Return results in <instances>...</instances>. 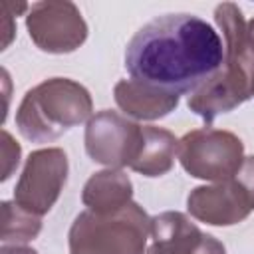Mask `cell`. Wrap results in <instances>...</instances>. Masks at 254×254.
<instances>
[{
    "mask_svg": "<svg viewBox=\"0 0 254 254\" xmlns=\"http://www.w3.org/2000/svg\"><path fill=\"white\" fill-rule=\"evenodd\" d=\"M2 246H24L42 230V218L22 210L16 202H2Z\"/></svg>",
    "mask_w": 254,
    "mask_h": 254,
    "instance_id": "14",
    "label": "cell"
},
{
    "mask_svg": "<svg viewBox=\"0 0 254 254\" xmlns=\"http://www.w3.org/2000/svg\"><path fill=\"white\" fill-rule=\"evenodd\" d=\"M91 113L89 91L69 79L52 77L28 89L18 111V131L34 143H50L83 123Z\"/></svg>",
    "mask_w": 254,
    "mask_h": 254,
    "instance_id": "3",
    "label": "cell"
},
{
    "mask_svg": "<svg viewBox=\"0 0 254 254\" xmlns=\"http://www.w3.org/2000/svg\"><path fill=\"white\" fill-rule=\"evenodd\" d=\"M187 208L196 220L212 226L242 222L254 210V155L244 157L242 167L230 179L192 189Z\"/></svg>",
    "mask_w": 254,
    "mask_h": 254,
    "instance_id": "6",
    "label": "cell"
},
{
    "mask_svg": "<svg viewBox=\"0 0 254 254\" xmlns=\"http://www.w3.org/2000/svg\"><path fill=\"white\" fill-rule=\"evenodd\" d=\"M67 181V155L60 147L38 149L26 159L14 189V202L36 216H44L56 204Z\"/></svg>",
    "mask_w": 254,
    "mask_h": 254,
    "instance_id": "7",
    "label": "cell"
},
{
    "mask_svg": "<svg viewBox=\"0 0 254 254\" xmlns=\"http://www.w3.org/2000/svg\"><path fill=\"white\" fill-rule=\"evenodd\" d=\"M177 149L179 141L171 131L163 127L143 125V145L131 169L145 177H161L171 171L177 157Z\"/></svg>",
    "mask_w": 254,
    "mask_h": 254,
    "instance_id": "13",
    "label": "cell"
},
{
    "mask_svg": "<svg viewBox=\"0 0 254 254\" xmlns=\"http://www.w3.org/2000/svg\"><path fill=\"white\" fill-rule=\"evenodd\" d=\"M133 196V185L129 177L119 169H107L99 171L83 187L81 202L87 206V210L107 214L125 208Z\"/></svg>",
    "mask_w": 254,
    "mask_h": 254,
    "instance_id": "12",
    "label": "cell"
},
{
    "mask_svg": "<svg viewBox=\"0 0 254 254\" xmlns=\"http://www.w3.org/2000/svg\"><path fill=\"white\" fill-rule=\"evenodd\" d=\"M32 42L48 54H69L87 38V24L73 2H36L26 16Z\"/></svg>",
    "mask_w": 254,
    "mask_h": 254,
    "instance_id": "9",
    "label": "cell"
},
{
    "mask_svg": "<svg viewBox=\"0 0 254 254\" xmlns=\"http://www.w3.org/2000/svg\"><path fill=\"white\" fill-rule=\"evenodd\" d=\"M177 159L190 177L220 183L242 167L244 143L230 131L200 127L179 139Z\"/></svg>",
    "mask_w": 254,
    "mask_h": 254,
    "instance_id": "5",
    "label": "cell"
},
{
    "mask_svg": "<svg viewBox=\"0 0 254 254\" xmlns=\"http://www.w3.org/2000/svg\"><path fill=\"white\" fill-rule=\"evenodd\" d=\"M18 163H20V145L12 139L8 131H2V165H4L2 181H6L12 175Z\"/></svg>",
    "mask_w": 254,
    "mask_h": 254,
    "instance_id": "15",
    "label": "cell"
},
{
    "mask_svg": "<svg viewBox=\"0 0 254 254\" xmlns=\"http://www.w3.org/2000/svg\"><path fill=\"white\" fill-rule=\"evenodd\" d=\"M143 145V125L117 111L95 113L85 127V151L91 161L109 169L133 167Z\"/></svg>",
    "mask_w": 254,
    "mask_h": 254,
    "instance_id": "8",
    "label": "cell"
},
{
    "mask_svg": "<svg viewBox=\"0 0 254 254\" xmlns=\"http://www.w3.org/2000/svg\"><path fill=\"white\" fill-rule=\"evenodd\" d=\"M224 60L218 32L187 12L163 14L135 32L125 48L131 79L175 93H194L216 75Z\"/></svg>",
    "mask_w": 254,
    "mask_h": 254,
    "instance_id": "1",
    "label": "cell"
},
{
    "mask_svg": "<svg viewBox=\"0 0 254 254\" xmlns=\"http://www.w3.org/2000/svg\"><path fill=\"white\" fill-rule=\"evenodd\" d=\"M153 244L145 254H226L224 244L204 234L187 214L169 210L151 218Z\"/></svg>",
    "mask_w": 254,
    "mask_h": 254,
    "instance_id": "10",
    "label": "cell"
},
{
    "mask_svg": "<svg viewBox=\"0 0 254 254\" xmlns=\"http://www.w3.org/2000/svg\"><path fill=\"white\" fill-rule=\"evenodd\" d=\"M151 236V218L137 204L99 214L83 210L75 216L69 234V254H145Z\"/></svg>",
    "mask_w": 254,
    "mask_h": 254,
    "instance_id": "4",
    "label": "cell"
},
{
    "mask_svg": "<svg viewBox=\"0 0 254 254\" xmlns=\"http://www.w3.org/2000/svg\"><path fill=\"white\" fill-rule=\"evenodd\" d=\"M113 97L127 117L155 121L167 117L179 105V95L139 83L135 79H121L113 87Z\"/></svg>",
    "mask_w": 254,
    "mask_h": 254,
    "instance_id": "11",
    "label": "cell"
},
{
    "mask_svg": "<svg viewBox=\"0 0 254 254\" xmlns=\"http://www.w3.org/2000/svg\"><path fill=\"white\" fill-rule=\"evenodd\" d=\"M248 30H250V34L254 36V18H252V20L248 22Z\"/></svg>",
    "mask_w": 254,
    "mask_h": 254,
    "instance_id": "17",
    "label": "cell"
},
{
    "mask_svg": "<svg viewBox=\"0 0 254 254\" xmlns=\"http://www.w3.org/2000/svg\"><path fill=\"white\" fill-rule=\"evenodd\" d=\"M2 254H38V252L28 246H2Z\"/></svg>",
    "mask_w": 254,
    "mask_h": 254,
    "instance_id": "16",
    "label": "cell"
},
{
    "mask_svg": "<svg viewBox=\"0 0 254 254\" xmlns=\"http://www.w3.org/2000/svg\"><path fill=\"white\" fill-rule=\"evenodd\" d=\"M214 20L224 36V60L216 75L189 97V109L206 123L254 95V36L242 10L232 2H222L214 10Z\"/></svg>",
    "mask_w": 254,
    "mask_h": 254,
    "instance_id": "2",
    "label": "cell"
}]
</instances>
